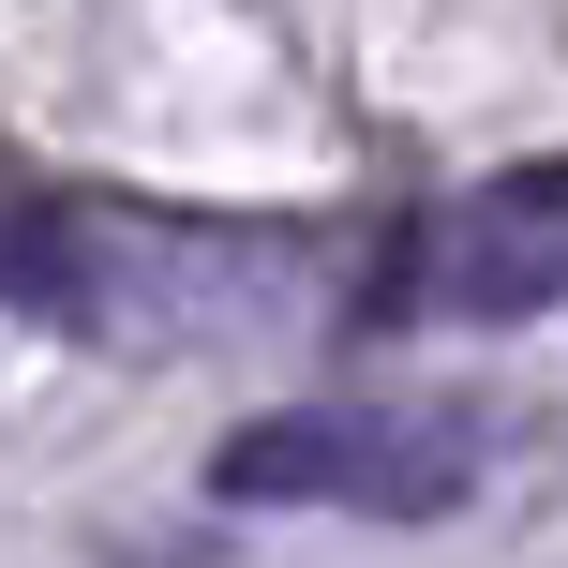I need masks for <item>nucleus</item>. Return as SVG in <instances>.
<instances>
[{
  "mask_svg": "<svg viewBox=\"0 0 568 568\" xmlns=\"http://www.w3.org/2000/svg\"><path fill=\"white\" fill-rule=\"evenodd\" d=\"M479 464H494V419H464V404H284V419H240L225 449H210V494H225V509H374V524H419V509H449Z\"/></svg>",
  "mask_w": 568,
  "mask_h": 568,
  "instance_id": "1",
  "label": "nucleus"
}]
</instances>
